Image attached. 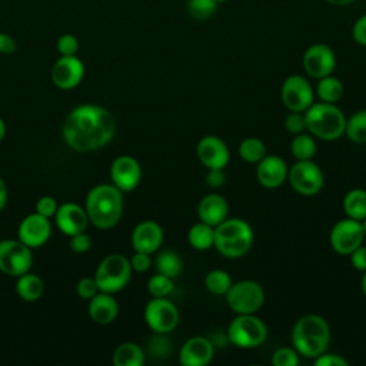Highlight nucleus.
Wrapping results in <instances>:
<instances>
[{"label":"nucleus","mask_w":366,"mask_h":366,"mask_svg":"<svg viewBox=\"0 0 366 366\" xmlns=\"http://www.w3.org/2000/svg\"><path fill=\"white\" fill-rule=\"evenodd\" d=\"M6 202H7V187L3 179L0 177V210L6 206Z\"/></svg>","instance_id":"nucleus-49"},{"label":"nucleus","mask_w":366,"mask_h":366,"mask_svg":"<svg viewBox=\"0 0 366 366\" xmlns=\"http://www.w3.org/2000/svg\"><path fill=\"white\" fill-rule=\"evenodd\" d=\"M17 50V43L9 33H0V53L11 54Z\"/></svg>","instance_id":"nucleus-48"},{"label":"nucleus","mask_w":366,"mask_h":366,"mask_svg":"<svg viewBox=\"0 0 366 366\" xmlns=\"http://www.w3.org/2000/svg\"><path fill=\"white\" fill-rule=\"evenodd\" d=\"M232 277L226 270L213 269L204 276V287L214 296H224L232 286Z\"/></svg>","instance_id":"nucleus-33"},{"label":"nucleus","mask_w":366,"mask_h":366,"mask_svg":"<svg viewBox=\"0 0 366 366\" xmlns=\"http://www.w3.org/2000/svg\"><path fill=\"white\" fill-rule=\"evenodd\" d=\"M226 302L236 315L256 313L264 302V290L254 280H239L227 290Z\"/></svg>","instance_id":"nucleus-8"},{"label":"nucleus","mask_w":366,"mask_h":366,"mask_svg":"<svg viewBox=\"0 0 366 366\" xmlns=\"http://www.w3.org/2000/svg\"><path fill=\"white\" fill-rule=\"evenodd\" d=\"M154 266L157 273H162L170 279H174L182 272V259L174 250L166 249L157 253Z\"/></svg>","instance_id":"nucleus-30"},{"label":"nucleus","mask_w":366,"mask_h":366,"mask_svg":"<svg viewBox=\"0 0 366 366\" xmlns=\"http://www.w3.org/2000/svg\"><path fill=\"white\" fill-rule=\"evenodd\" d=\"M302 64L306 74L317 80L333 73L336 67V56L327 44L315 43L303 53Z\"/></svg>","instance_id":"nucleus-14"},{"label":"nucleus","mask_w":366,"mask_h":366,"mask_svg":"<svg viewBox=\"0 0 366 366\" xmlns=\"http://www.w3.org/2000/svg\"><path fill=\"white\" fill-rule=\"evenodd\" d=\"M352 37L353 40L359 44V46H363L366 47V14L360 16L353 27H352Z\"/></svg>","instance_id":"nucleus-45"},{"label":"nucleus","mask_w":366,"mask_h":366,"mask_svg":"<svg viewBox=\"0 0 366 366\" xmlns=\"http://www.w3.org/2000/svg\"><path fill=\"white\" fill-rule=\"evenodd\" d=\"M123 192L114 184H97L86 197V212L89 222L97 229L114 227L123 213Z\"/></svg>","instance_id":"nucleus-2"},{"label":"nucleus","mask_w":366,"mask_h":366,"mask_svg":"<svg viewBox=\"0 0 366 366\" xmlns=\"http://www.w3.org/2000/svg\"><path fill=\"white\" fill-rule=\"evenodd\" d=\"M113 363L116 366H142L144 363V353L139 345L124 342L114 349Z\"/></svg>","instance_id":"nucleus-26"},{"label":"nucleus","mask_w":366,"mask_h":366,"mask_svg":"<svg viewBox=\"0 0 366 366\" xmlns=\"http://www.w3.org/2000/svg\"><path fill=\"white\" fill-rule=\"evenodd\" d=\"M214 356V345L209 337L193 336L187 339L179 353L183 366H206Z\"/></svg>","instance_id":"nucleus-19"},{"label":"nucleus","mask_w":366,"mask_h":366,"mask_svg":"<svg viewBox=\"0 0 366 366\" xmlns=\"http://www.w3.org/2000/svg\"><path fill=\"white\" fill-rule=\"evenodd\" d=\"M253 243L252 226L240 217H227L214 227L213 247L229 259L244 256Z\"/></svg>","instance_id":"nucleus-5"},{"label":"nucleus","mask_w":366,"mask_h":366,"mask_svg":"<svg viewBox=\"0 0 366 366\" xmlns=\"http://www.w3.org/2000/svg\"><path fill=\"white\" fill-rule=\"evenodd\" d=\"M187 242L196 250H207L214 243V227L199 220L187 232Z\"/></svg>","instance_id":"nucleus-27"},{"label":"nucleus","mask_w":366,"mask_h":366,"mask_svg":"<svg viewBox=\"0 0 366 366\" xmlns=\"http://www.w3.org/2000/svg\"><path fill=\"white\" fill-rule=\"evenodd\" d=\"M226 337L229 343L240 349H253L264 343L267 326L262 319L250 315H237L227 327Z\"/></svg>","instance_id":"nucleus-7"},{"label":"nucleus","mask_w":366,"mask_h":366,"mask_svg":"<svg viewBox=\"0 0 366 366\" xmlns=\"http://www.w3.org/2000/svg\"><path fill=\"white\" fill-rule=\"evenodd\" d=\"M365 233L359 220L346 217L336 222L330 230V246L342 256H349L356 247L362 244Z\"/></svg>","instance_id":"nucleus-13"},{"label":"nucleus","mask_w":366,"mask_h":366,"mask_svg":"<svg viewBox=\"0 0 366 366\" xmlns=\"http://www.w3.org/2000/svg\"><path fill=\"white\" fill-rule=\"evenodd\" d=\"M350 262L353 264V267L359 272H365L366 270V246H359L356 247L350 254Z\"/></svg>","instance_id":"nucleus-47"},{"label":"nucleus","mask_w":366,"mask_h":366,"mask_svg":"<svg viewBox=\"0 0 366 366\" xmlns=\"http://www.w3.org/2000/svg\"><path fill=\"white\" fill-rule=\"evenodd\" d=\"M287 164L277 154H266L259 163L256 177L259 183L266 189H277L287 179Z\"/></svg>","instance_id":"nucleus-21"},{"label":"nucleus","mask_w":366,"mask_h":366,"mask_svg":"<svg viewBox=\"0 0 366 366\" xmlns=\"http://www.w3.org/2000/svg\"><path fill=\"white\" fill-rule=\"evenodd\" d=\"M33 263V254L23 242L4 239L0 242V272L7 276L19 277L27 273Z\"/></svg>","instance_id":"nucleus-10"},{"label":"nucleus","mask_w":366,"mask_h":366,"mask_svg":"<svg viewBox=\"0 0 366 366\" xmlns=\"http://www.w3.org/2000/svg\"><path fill=\"white\" fill-rule=\"evenodd\" d=\"M345 134L355 143H366V109L357 110L346 119Z\"/></svg>","instance_id":"nucleus-34"},{"label":"nucleus","mask_w":366,"mask_h":366,"mask_svg":"<svg viewBox=\"0 0 366 366\" xmlns=\"http://www.w3.org/2000/svg\"><path fill=\"white\" fill-rule=\"evenodd\" d=\"M306 130L320 140L333 142L345 134L346 116L335 103H312L305 112Z\"/></svg>","instance_id":"nucleus-4"},{"label":"nucleus","mask_w":366,"mask_h":366,"mask_svg":"<svg viewBox=\"0 0 366 366\" xmlns=\"http://www.w3.org/2000/svg\"><path fill=\"white\" fill-rule=\"evenodd\" d=\"M112 183L122 192L134 190L142 179V166L133 156H119L110 166Z\"/></svg>","instance_id":"nucleus-15"},{"label":"nucleus","mask_w":366,"mask_h":366,"mask_svg":"<svg viewBox=\"0 0 366 366\" xmlns=\"http://www.w3.org/2000/svg\"><path fill=\"white\" fill-rule=\"evenodd\" d=\"M186 7L194 20H209L214 16L217 3L214 0H187Z\"/></svg>","instance_id":"nucleus-35"},{"label":"nucleus","mask_w":366,"mask_h":366,"mask_svg":"<svg viewBox=\"0 0 366 366\" xmlns=\"http://www.w3.org/2000/svg\"><path fill=\"white\" fill-rule=\"evenodd\" d=\"M360 287H362L363 295L366 296V270L363 272V276H362V280H360Z\"/></svg>","instance_id":"nucleus-51"},{"label":"nucleus","mask_w":366,"mask_h":366,"mask_svg":"<svg viewBox=\"0 0 366 366\" xmlns=\"http://www.w3.org/2000/svg\"><path fill=\"white\" fill-rule=\"evenodd\" d=\"M316 94L320 99V102L337 103L343 96V84L337 77L332 74L325 76L322 79H317Z\"/></svg>","instance_id":"nucleus-29"},{"label":"nucleus","mask_w":366,"mask_h":366,"mask_svg":"<svg viewBox=\"0 0 366 366\" xmlns=\"http://www.w3.org/2000/svg\"><path fill=\"white\" fill-rule=\"evenodd\" d=\"M144 320L153 332L164 335L176 329L180 315L176 305L169 299L153 297L144 307Z\"/></svg>","instance_id":"nucleus-11"},{"label":"nucleus","mask_w":366,"mask_h":366,"mask_svg":"<svg viewBox=\"0 0 366 366\" xmlns=\"http://www.w3.org/2000/svg\"><path fill=\"white\" fill-rule=\"evenodd\" d=\"M116 133L113 114L99 104H81L64 119L61 134L74 152H94L104 147Z\"/></svg>","instance_id":"nucleus-1"},{"label":"nucleus","mask_w":366,"mask_h":366,"mask_svg":"<svg viewBox=\"0 0 366 366\" xmlns=\"http://www.w3.org/2000/svg\"><path fill=\"white\" fill-rule=\"evenodd\" d=\"M214 1L219 4V3H226V1H229V0H214Z\"/></svg>","instance_id":"nucleus-54"},{"label":"nucleus","mask_w":366,"mask_h":366,"mask_svg":"<svg viewBox=\"0 0 366 366\" xmlns=\"http://www.w3.org/2000/svg\"><path fill=\"white\" fill-rule=\"evenodd\" d=\"M196 156L207 169H224L230 160L227 144L214 134L203 136L197 142Z\"/></svg>","instance_id":"nucleus-16"},{"label":"nucleus","mask_w":366,"mask_h":366,"mask_svg":"<svg viewBox=\"0 0 366 366\" xmlns=\"http://www.w3.org/2000/svg\"><path fill=\"white\" fill-rule=\"evenodd\" d=\"M266 154V146L259 137H246L239 144V156L246 163L257 164Z\"/></svg>","instance_id":"nucleus-32"},{"label":"nucleus","mask_w":366,"mask_h":366,"mask_svg":"<svg viewBox=\"0 0 366 366\" xmlns=\"http://www.w3.org/2000/svg\"><path fill=\"white\" fill-rule=\"evenodd\" d=\"M227 214H229L227 200L217 193L206 194L204 197H202V200L197 204L199 220L213 227H216L224 219H227Z\"/></svg>","instance_id":"nucleus-23"},{"label":"nucleus","mask_w":366,"mask_h":366,"mask_svg":"<svg viewBox=\"0 0 366 366\" xmlns=\"http://www.w3.org/2000/svg\"><path fill=\"white\" fill-rule=\"evenodd\" d=\"M290 339L293 349L305 356L315 359L326 352L330 340V327L325 317L319 315H305L293 325Z\"/></svg>","instance_id":"nucleus-3"},{"label":"nucleus","mask_w":366,"mask_h":366,"mask_svg":"<svg viewBox=\"0 0 366 366\" xmlns=\"http://www.w3.org/2000/svg\"><path fill=\"white\" fill-rule=\"evenodd\" d=\"M4 134H6V124H4V122H3V119L0 117V142L3 140V137H4Z\"/></svg>","instance_id":"nucleus-52"},{"label":"nucleus","mask_w":366,"mask_h":366,"mask_svg":"<svg viewBox=\"0 0 366 366\" xmlns=\"http://www.w3.org/2000/svg\"><path fill=\"white\" fill-rule=\"evenodd\" d=\"M70 249L74 253H86L92 247V237L86 232L70 236Z\"/></svg>","instance_id":"nucleus-41"},{"label":"nucleus","mask_w":366,"mask_h":366,"mask_svg":"<svg viewBox=\"0 0 366 366\" xmlns=\"http://www.w3.org/2000/svg\"><path fill=\"white\" fill-rule=\"evenodd\" d=\"M50 234L51 224L49 222V217H44L39 213L27 214L19 224L17 230L19 240L29 246L30 249L43 246L49 240Z\"/></svg>","instance_id":"nucleus-18"},{"label":"nucleus","mask_w":366,"mask_h":366,"mask_svg":"<svg viewBox=\"0 0 366 366\" xmlns=\"http://www.w3.org/2000/svg\"><path fill=\"white\" fill-rule=\"evenodd\" d=\"M360 224H362V229H363V233H365V236H366V217H365V219H362V220H360Z\"/></svg>","instance_id":"nucleus-53"},{"label":"nucleus","mask_w":366,"mask_h":366,"mask_svg":"<svg viewBox=\"0 0 366 366\" xmlns=\"http://www.w3.org/2000/svg\"><path fill=\"white\" fill-rule=\"evenodd\" d=\"M290 153L296 160H310L316 154V142L310 133H299L290 142Z\"/></svg>","instance_id":"nucleus-31"},{"label":"nucleus","mask_w":366,"mask_h":366,"mask_svg":"<svg viewBox=\"0 0 366 366\" xmlns=\"http://www.w3.org/2000/svg\"><path fill=\"white\" fill-rule=\"evenodd\" d=\"M285 129L292 134H299L306 130V120L303 112H290L285 119Z\"/></svg>","instance_id":"nucleus-39"},{"label":"nucleus","mask_w":366,"mask_h":366,"mask_svg":"<svg viewBox=\"0 0 366 366\" xmlns=\"http://www.w3.org/2000/svg\"><path fill=\"white\" fill-rule=\"evenodd\" d=\"M287 180L295 192L302 196L317 194L325 184L322 169L310 160H297L287 172Z\"/></svg>","instance_id":"nucleus-9"},{"label":"nucleus","mask_w":366,"mask_h":366,"mask_svg":"<svg viewBox=\"0 0 366 366\" xmlns=\"http://www.w3.org/2000/svg\"><path fill=\"white\" fill-rule=\"evenodd\" d=\"M59 204L51 196H43L37 200L36 204V213L44 216V217H53L56 214Z\"/></svg>","instance_id":"nucleus-42"},{"label":"nucleus","mask_w":366,"mask_h":366,"mask_svg":"<svg viewBox=\"0 0 366 366\" xmlns=\"http://www.w3.org/2000/svg\"><path fill=\"white\" fill-rule=\"evenodd\" d=\"M119 313L117 300L112 296V293L99 292L89 300V315L93 322L99 325L112 323Z\"/></svg>","instance_id":"nucleus-24"},{"label":"nucleus","mask_w":366,"mask_h":366,"mask_svg":"<svg viewBox=\"0 0 366 366\" xmlns=\"http://www.w3.org/2000/svg\"><path fill=\"white\" fill-rule=\"evenodd\" d=\"M280 97L290 112H305L315 102V90L306 77L290 74L282 83Z\"/></svg>","instance_id":"nucleus-12"},{"label":"nucleus","mask_w":366,"mask_h":366,"mask_svg":"<svg viewBox=\"0 0 366 366\" xmlns=\"http://www.w3.org/2000/svg\"><path fill=\"white\" fill-rule=\"evenodd\" d=\"M345 214L355 220H362L366 217V190L352 189L343 197Z\"/></svg>","instance_id":"nucleus-28"},{"label":"nucleus","mask_w":366,"mask_h":366,"mask_svg":"<svg viewBox=\"0 0 366 366\" xmlns=\"http://www.w3.org/2000/svg\"><path fill=\"white\" fill-rule=\"evenodd\" d=\"M224 182H226V174L223 169H207V173H206L207 186L213 189H219L224 184Z\"/></svg>","instance_id":"nucleus-46"},{"label":"nucleus","mask_w":366,"mask_h":366,"mask_svg":"<svg viewBox=\"0 0 366 366\" xmlns=\"http://www.w3.org/2000/svg\"><path fill=\"white\" fill-rule=\"evenodd\" d=\"M130 266H132V270L134 272H139V273L147 272L152 266L150 254L144 252H136L130 259Z\"/></svg>","instance_id":"nucleus-44"},{"label":"nucleus","mask_w":366,"mask_h":366,"mask_svg":"<svg viewBox=\"0 0 366 366\" xmlns=\"http://www.w3.org/2000/svg\"><path fill=\"white\" fill-rule=\"evenodd\" d=\"M147 290L153 297H166L173 290V279L162 273H156L149 279Z\"/></svg>","instance_id":"nucleus-36"},{"label":"nucleus","mask_w":366,"mask_h":366,"mask_svg":"<svg viewBox=\"0 0 366 366\" xmlns=\"http://www.w3.org/2000/svg\"><path fill=\"white\" fill-rule=\"evenodd\" d=\"M84 76L83 61L74 56H61L56 60L51 69L53 83L63 90H69L80 84Z\"/></svg>","instance_id":"nucleus-17"},{"label":"nucleus","mask_w":366,"mask_h":366,"mask_svg":"<svg viewBox=\"0 0 366 366\" xmlns=\"http://www.w3.org/2000/svg\"><path fill=\"white\" fill-rule=\"evenodd\" d=\"M54 219L60 232L67 236L84 232L89 224V216L86 209L73 202L60 204L56 210Z\"/></svg>","instance_id":"nucleus-20"},{"label":"nucleus","mask_w":366,"mask_h":366,"mask_svg":"<svg viewBox=\"0 0 366 366\" xmlns=\"http://www.w3.org/2000/svg\"><path fill=\"white\" fill-rule=\"evenodd\" d=\"M132 277L130 260L119 253L106 256L97 266L94 280L100 292L117 293L123 290Z\"/></svg>","instance_id":"nucleus-6"},{"label":"nucleus","mask_w":366,"mask_h":366,"mask_svg":"<svg viewBox=\"0 0 366 366\" xmlns=\"http://www.w3.org/2000/svg\"><path fill=\"white\" fill-rule=\"evenodd\" d=\"M16 290H17V295L23 300L36 302L41 297V295L44 292V285H43V280L37 274L27 272L17 277Z\"/></svg>","instance_id":"nucleus-25"},{"label":"nucleus","mask_w":366,"mask_h":366,"mask_svg":"<svg viewBox=\"0 0 366 366\" xmlns=\"http://www.w3.org/2000/svg\"><path fill=\"white\" fill-rule=\"evenodd\" d=\"M163 242V229L153 220H144L139 223L132 233V246L134 252L154 253L159 250Z\"/></svg>","instance_id":"nucleus-22"},{"label":"nucleus","mask_w":366,"mask_h":366,"mask_svg":"<svg viewBox=\"0 0 366 366\" xmlns=\"http://www.w3.org/2000/svg\"><path fill=\"white\" fill-rule=\"evenodd\" d=\"M325 1L332 6H347V4L353 3L355 0H325Z\"/></svg>","instance_id":"nucleus-50"},{"label":"nucleus","mask_w":366,"mask_h":366,"mask_svg":"<svg viewBox=\"0 0 366 366\" xmlns=\"http://www.w3.org/2000/svg\"><path fill=\"white\" fill-rule=\"evenodd\" d=\"M272 363L274 366H297L299 353L292 347H280L274 350L272 356Z\"/></svg>","instance_id":"nucleus-37"},{"label":"nucleus","mask_w":366,"mask_h":366,"mask_svg":"<svg viewBox=\"0 0 366 366\" xmlns=\"http://www.w3.org/2000/svg\"><path fill=\"white\" fill-rule=\"evenodd\" d=\"M56 47H57L60 56H74L77 53L80 44H79V39L74 34L66 33L57 39Z\"/></svg>","instance_id":"nucleus-38"},{"label":"nucleus","mask_w":366,"mask_h":366,"mask_svg":"<svg viewBox=\"0 0 366 366\" xmlns=\"http://www.w3.org/2000/svg\"><path fill=\"white\" fill-rule=\"evenodd\" d=\"M76 292L81 299L90 300L93 296H96L100 290L99 286L94 280V277H83L79 280L77 286H76Z\"/></svg>","instance_id":"nucleus-40"},{"label":"nucleus","mask_w":366,"mask_h":366,"mask_svg":"<svg viewBox=\"0 0 366 366\" xmlns=\"http://www.w3.org/2000/svg\"><path fill=\"white\" fill-rule=\"evenodd\" d=\"M316 366H347L349 362L336 353H322L313 359Z\"/></svg>","instance_id":"nucleus-43"}]
</instances>
